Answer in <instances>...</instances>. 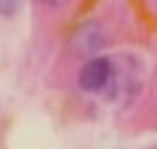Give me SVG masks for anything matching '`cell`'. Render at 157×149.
Masks as SVG:
<instances>
[{"label":"cell","instance_id":"6da1fadb","mask_svg":"<svg viewBox=\"0 0 157 149\" xmlns=\"http://www.w3.org/2000/svg\"><path fill=\"white\" fill-rule=\"evenodd\" d=\"M139 64L133 59H112V77H109L107 88L101 91V99L104 101H117L123 96H133L139 91Z\"/></svg>","mask_w":157,"mask_h":149},{"label":"cell","instance_id":"7a4b0ae2","mask_svg":"<svg viewBox=\"0 0 157 149\" xmlns=\"http://www.w3.org/2000/svg\"><path fill=\"white\" fill-rule=\"evenodd\" d=\"M107 43V32H104V24L96 21V19H88L83 24H77L69 35V48L75 53H96V51L104 48Z\"/></svg>","mask_w":157,"mask_h":149},{"label":"cell","instance_id":"3957f363","mask_svg":"<svg viewBox=\"0 0 157 149\" xmlns=\"http://www.w3.org/2000/svg\"><path fill=\"white\" fill-rule=\"evenodd\" d=\"M109 77H112V59L107 56H96L91 61H85V67L80 69V77L77 83L83 91H91V93H101L107 88Z\"/></svg>","mask_w":157,"mask_h":149},{"label":"cell","instance_id":"277c9868","mask_svg":"<svg viewBox=\"0 0 157 149\" xmlns=\"http://www.w3.org/2000/svg\"><path fill=\"white\" fill-rule=\"evenodd\" d=\"M19 3H21V0H0V13H3V16H13L16 8H19Z\"/></svg>","mask_w":157,"mask_h":149},{"label":"cell","instance_id":"5b68a950","mask_svg":"<svg viewBox=\"0 0 157 149\" xmlns=\"http://www.w3.org/2000/svg\"><path fill=\"white\" fill-rule=\"evenodd\" d=\"M43 6H48V8H59V6H64V3H69V0H40Z\"/></svg>","mask_w":157,"mask_h":149}]
</instances>
